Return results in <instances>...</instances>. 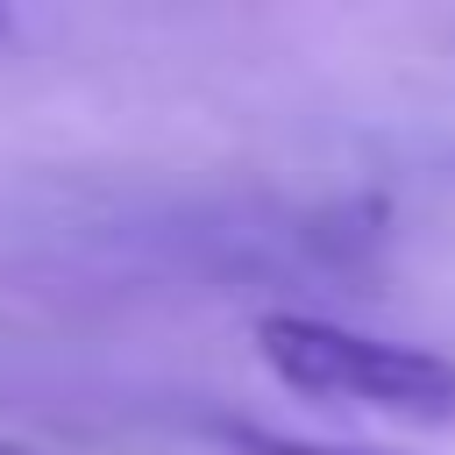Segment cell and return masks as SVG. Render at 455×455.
<instances>
[{"instance_id": "7a4b0ae2", "label": "cell", "mask_w": 455, "mask_h": 455, "mask_svg": "<svg viewBox=\"0 0 455 455\" xmlns=\"http://www.w3.org/2000/svg\"><path fill=\"white\" fill-rule=\"evenodd\" d=\"M235 448H242V455H398V448H320V441H284V434H263V427H235Z\"/></svg>"}, {"instance_id": "3957f363", "label": "cell", "mask_w": 455, "mask_h": 455, "mask_svg": "<svg viewBox=\"0 0 455 455\" xmlns=\"http://www.w3.org/2000/svg\"><path fill=\"white\" fill-rule=\"evenodd\" d=\"M0 455H57V448H36V441H14V434H0Z\"/></svg>"}, {"instance_id": "6da1fadb", "label": "cell", "mask_w": 455, "mask_h": 455, "mask_svg": "<svg viewBox=\"0 0 455 455\" xmlns=\"http://www.w3.org/2000/svg\"><path fill=\"white\" fill-rule=\"evenodd\" d=\"M256 355L306 405H341V412H370L391 427L455 434V355L441 348L363 334L320 313H263Z\"/></svg>"}]
</instances>
